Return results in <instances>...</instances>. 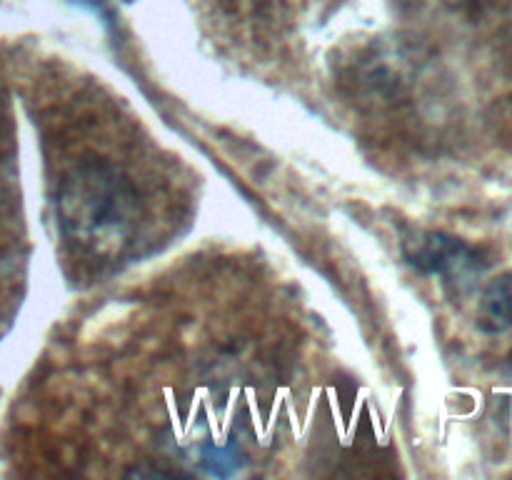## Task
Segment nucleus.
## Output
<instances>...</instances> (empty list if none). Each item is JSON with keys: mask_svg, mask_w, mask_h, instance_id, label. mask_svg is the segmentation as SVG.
<instances>
[{"mask_svg": "<svg viewBox=\"0 0 512 480\" xmlns=\"http://www.w3.org/2000/svg\"><path fill=\"white\" fill-rule=\"evenodd\" d=\"M405 258L420 273L438 275L460 290L470 288L485 270V260L480 258L478 250L470 248L465 240L438 230L415 233L413 238L405 240Z\"/></svg>", "mask_w": 512, "mask_h": 480, "instance_id": "2", "label": "nucleus"}, {"mask_svg": "<svg viewBox=\"0 0 512 480\" xmlns=\"http://www.w3.org/2000/svg\"><path fill=\"white\" fill-rule=\"evenodd\" d=\"M475 323L488 335H500L512 328V273L495 275L485 285L475 308Z\"/></svg>", "mask_w": 512, "mask_h": 480, "instance_id": "3", "label": "nucleus"}, {"mask_svg": "<svg viewBox=\"0 0 512 480\" xmlns=\"http://www.w3.org/2000/svg\"><path fill=\"white\" fill-rule=\"evenodd\" d=\"M68 3L78 5V8L88 10L95 18L103 20L105 25L113 23V10H110V0H68Z\"/></svg>", "mask_w": 512, "mask_h": 480, "instance_id": "4", "label": "nucleus"}, {"mask_svg": "<svg viewBox=\"0 0 512 480\" xmlns=\"http://www.w3.org/2000/svg\"><path fill=\"white\" fill-rule=\"evenodd\" d=\"M55 205L63 238L80 253H120L138 228L140 200L135 188L108 163H83L70 170Z\"/></svg>", "mask_w": 512, "mask_h": 480, "instance_id": "1", "label": "nucleus"}]
</instances>
